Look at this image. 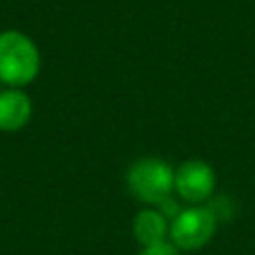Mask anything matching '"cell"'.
Masks as SVG:
<instances>
[{
  "mask_svg": "<svg viewBox=\"0 0 255 255\" xmlns=\"http://www.w3.org/2000/svg\"><path fill=\"white\" fill-rule=\"evenodd\" d=\"M40 54L27 34L7 29L0 34V83L22 88L38 76Z\"/></svg>",
  "mask_w": 255,
  "mask_h": 255,
  "instance_id": "cell-1",
  "label": "cell"
},
{
  "mask_svg": "<svg viewBox=\"0 0 255 255\" xmlns=\"http://www.w3.org/2000/svg\"><path fill=\"white\" fill-rule=\"evenodd\" d=\"M128 188L145 204H161L175 190V170L163 159L143 157L130 166L126 175Z\"/></svg>",
  "mask_w": 255,
  "mask_h": 255,
  "instance_id": "cell-2",
  "label": "cell"
},
{
  "mask_svg": "<svg viewBox=\"0 0 255 255\" xmlns=\"http://www.w3.org/2000/svg\"><path fill=\"white\" fill-rule=\"evenodd\" d=\"M31 99L22 90L7 88L0 90V130L16 132L22 130L31 119Z\"/></svg>",
  "mask_w": 255,
  "mask_h": 255,
  "instance_id": "cell-5",
  "label": "cell"
},
{
  "mask_svg": "<svg viewBox=\"0 0 255 255\" xmlns=\"http://www.w3.org/2000/svg\"><path fill=\"white\" fill-rule=\"evenodd\" d=\"M139 255H179V253H177V249L172 244L163 242V244H154V247H145Z\"/></svg>",
  "mask_w": 255,
  "mask_h": 255,
  "instance_id": "cell-7",
  "label": "cell"
},
{
  "mask_svg": "<svg viewBox=\"0 0 255 255\" xmlns=\"http://www.w3.org/2000/svg\"><path fill=\"white\" fill-rule=\"evenodd\" d=\"M132 231H134L136 242L143 244V249L154 247V244H163L166 242V235L170 233L166 215H163L161 211H152V208L141 211L139 215L134 217V226H132Z\"/></svg>",
  "mask_w": 255,
  "mask_h": 255,
  "instance_id": "cell-6",
  "label": "cell"
},
{
  "mask_svg": "<svg viewBox=\"0 0 255 255\" xmlns=\"http://www.w3.org/2000/svg\"><path fill=\"white\" fill-rule=\"evenodd\" d=\"M175 190L190 204H202L215 190V170L202 159L184 161L175 170Z\"/></svg>",
  "mask_w": 255,
  "mask_h": 255,
  "instance_id": "cell-4",
  "label": "cell"
},
{
  "mask_svg": "<svg viewBox=\"0 0 255 255\" xmlns=\"http://www.w3.org/2000/svg\"><path fill=\"white\" fill-rule=\"evenodd\" d=\"M217 222L220 217L204 206L186 208L172 220L170 224V240L175 247L186 249V251H197V249L206 247L213 240L217 231Z\"/></svg>",
  "mask_w": 255,
  "mask_h": 255,
  "instance_id": "cell-3",
  "label": "cell"
}]
</instances>
